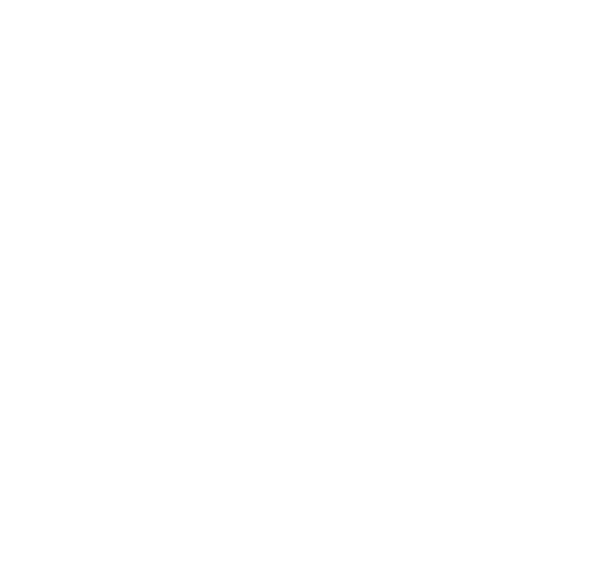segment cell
Returning <instances> with one entry per match:
<instances>
[]
</instances>
